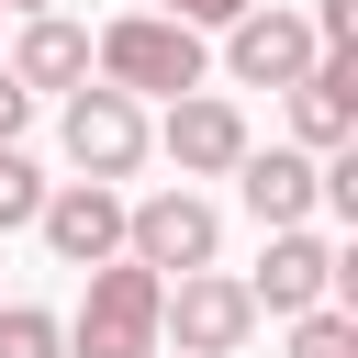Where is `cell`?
Wrapping results in <instances>:
<instances>
[{"label":"cell","mask_w":358,"mask_h":358,"mask_svg":"<svg viewBox=\"0 0 358 358\" xmlns=\"http://www.w3.org/2000/svg\"><path fill=\"white\" fill-rule=\"evenodd\" d=\"M90 67H101V90H123V101H179V90H201V34L190 22H168V11H123V22H101L90 34Z\"/></svg>","instance_id":"obj_1"},{"label":"cell","mask_w":358,"mask_h":358,"mask_svg":"<svg viewBox=\"0 0 358 358\" xmlns=\"http://www.w3.org/2000/svg\"><path fill=\"white\" fill-rule=\"evenodd\" d=\"M157 302H168L157 268L101 257V268H90V302H78V324H67V358H168V347H157Z\"/></svg>","instance_id":"obj_2"},{"label":"cell","mask_w":358,"mask_h":358,"mask_svg":"<svg viewBox=\"0 0 358 358\" xmlns=\"http://www.w3.org/2000/svg\"><path fill=\"white\" fill-rule=\"evenodd\" d=\"M213 246H224V213H213L201 190H145V201H123V257H134V268L190 280V268H213Z\"/></svg>","instance_id":"obj_3"},{"label":"cell","mask_w":358,"mask_h":358,"mask_svg":"<svg viewBox=\"0 0 358 358\" xmlns=\"http://www.w3.org/2000/svg\"><path fill=\"white\" fill-rule=\"evenodd\" d=\"M257 336V302H246V280H224V268H190V280H168V302H157V347H179V358H235Z\"/></svg>","instance_id":"obj_4"},{"label":"cell","mask_w":358,"mask_h":358,"mask_svg":"<svg viewBox=\"0 0 358 358\" xmlns=\"http://www.w3.org/2000/svg\"><path fill=\"white\" fill-rule=\"evenodd\" d=\"M34 235L56 246V268H101V257H123V190L112 179H56Z\"/></svg>","instance_id":"obj_5"},{"label":"cell","mask_w":358,"mask_h":358,"mask_svg":"<svg viewBox=\"0 0 358 358\" xmlns=\"http://www.w3.org/2000/svg\"><path fill=\"white\" fill-rule=\"evenodd\" d=\"M313 56H324V45H313V22H302V11H280V0H257V11H235V22H224V67H235L246 90H291Z\"/></svg>","instance_id":"obj_6"},{"label":"cell","mask_w":358,"mask_h":358,"mask_svg":"<svg viewBox=\"0 0 358 358\" xmlns=\"http://www.w3.org/2000/svg\"><path fill=\"white\" fill-rule=\"evenodd\" d=\"M67 168L78 179H134L145 168V112L123 90H67Z\"/></svg>","instance_id":"obj_7"},{"label":"cell","mask_w":358,"mask_h":358,"mask_svg":"<svg viewBox=\"0 0 358 358\" xmlns=\"http://www.w3.org/2000/svg\"><path fill=\"white\" fill-rule=\"evenodd\" d=\"M358 134V45L347 56H313L302 78H291V145L302 157H336Z\"/></svg>","instance_id":"obj_8"},{"label":"cell","mask_w":358,"mask_h":358,"mask_svg":"<svg viewBox=\"0 0 358 358\" xmlns=\"http://www.w3.org/2000/svg\"><path fill=\"white\" fill-rule=\"evenodd\" d=\"M168 157H179V179H224L235 157H246V112L224 101V90H179L168 101V134H157Z\"/></svg>","instance_id":"obj_9"},{"label":"cell","mask_w":358,"mask_h":358,"mask_svg":"<svg viewBox=\"0 0 358 358\" xmlns=\"http://www.w3.org/2000/svg\"><path fill=\"white\" fill-rule=\"evenodd\" d=\"M324 291H336V246H324L313 224H280L268 257H257V280H246V302H257V313H313Z\"/></svg>","instance_id":"obj_10"},{"label":"cell","mask_w":358,"mask_h":358,"mask_svg":"<svg viewBox=\"0 0 358 358\" xmlns=\"http://www.w3.org/2000/svg\"><path fill=\"white\" fill-rule=\"evenodd\" d=\"M235 190H246V213L280 235V224H302V213L324 201V157H302V145H246V157H235Z\"/></svg>","instance_id":"obj_11"},{"label":"cell","mask_w":358,"mask_h":358,"mask_svg":"<svg viewBox=\"0 0 358 358\" xmlns=\"http://www.w3.org/2000/svg\"><path fill=\"white\" fill-rule=\"evenodd\" d=\"M11 78H22V90H90V34H78L67 11H34L22 45H11Z\"/></svg>","instance_id":"obj_12"},{"label":"cell","mask_w":358,"mask_h":358,"mask_svg":"<svg viewBox=\"0 0 358 358\" xmlns=\"http://www.w3.org/2000/svg\"><path fill=\"white\" fill-rule=\"evenodd\" d=\"M0 358H67V324L45 302H0Z\"/></svg>","instance_id":"obj_13"},{"label":"cell","mask_w":358,"mask_h":358,"mask_svg":"<svg viewBox=\"0 0 358 358\" xmlns=\"http://www.w3.org/2000/svg\"><path fill=\"white\" fill-rule=\"evenodd\" d=\"M291 358H358V313H336V302L291 313Z\"/></svg>","instance_id":"obj_14"},{"label":"cell","mask_w":358,"mask_h":358,"mask_svg":"<svg viewBox=\"0 0 358 358\" xmlns=\"http://www.w3.org/2000/svg\"><path fill=\"white\" fill-rule=\"evenodd\" d=\"M34 213H45V168H34L22 145H0V235H11V224H34Z\"/></svg>","instance_id":"obj_15"},{"label":"cell","mask_w":358,"mask_h":358,"mask_svg":"<svg viewBox=\"0 0 358 358\" xmlns=\"http://www.w3.org/2000/svg\"><path fill=\"white\" fill-rule=\"evenodd\" d=\"M302 22H313V45H324V56H347V45H358V0H313Z\"/></svg>","instance_id":"obj_16"},{"label":"cell","mask_w":358,"mask_h":358,"mask_svg":"<svg viewBox=\"0 0 358 358\" xmlns=\"http://www.w3.org/2000/svg\"><path fill=\"white\" fill-rule=\"evenodd\" d=\"M157 11H168V22H190V34H201V22H235V11H257V0H157Z\"/></svg>","instance_id":"obj_17"},{"label":"cell","mask_w":358,"mask_h":358,"mask_svg":"<svg viewBox=\"0 0 358 358\" xmlns=\"http://www.w3.org/2000/svg\"><path fill=\"white\" fill-rule=\"evenodd\" d=\"M22 112H34V90H22L11 67H0V145H22Z\"/></svg>","instance_id":"obj_18"},{"label":"cell","mask_w":358,"mask_h":358,"mask_svg":"<svg viewBox=\"0 0 358 358\" xmlns=\"http://www.w3.org/2000/svg\"><path fill=\"white\" fill-rule=\"evenodd\" d=\"M0 11H22V22H34V11H56V0H0Z\"/></svg>","instance_id":"obj_19"}]
</instances>
